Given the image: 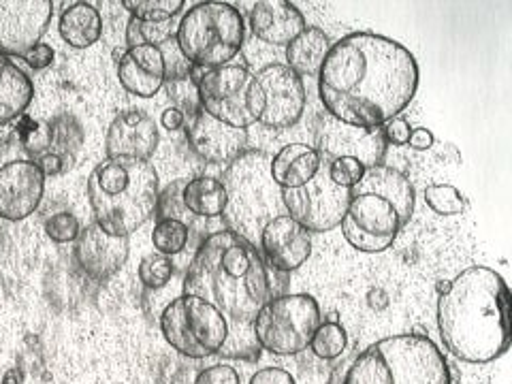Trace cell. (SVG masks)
<instances>
[{"label":"cell","instance_id":"7bdbcfd3","mask_svg":"<svg viewBox=\"0 0 512 384\" xmlns=\"http://www.w3.org/2000/svg\"><path fill=\"white\" fill-rule=\"evenodd\" d=\"M250 384H295V378L280 367H265L250 378Z\"/></svg>","mask_w":512,"mask_h":384},{"label":"cell","instance_id":"8992f818","mask_svg":"<svg viewBox=\"0 0 512 384\" xmlns=\"http://www.w3.org/2000/svg\"><path fill=\"white\" fill-rule=\"evenodd\" d=\"M344 384H451V370L429 338L404 333L357 352Z\"/></svg>","mask_w":512,"mask_h":384},{"label":"cell","instance_id":"f35d334b","mask_svg":"<svg viewBox=\"0 0 512 384\" xmlns=\"http://www.w3.org/2000/svg\"><path fill=\"white\" fill-rule=\"evenodd\" d=\"M22 141L30 154L41 158L50 152V124L30 122V126H26V131L22 133Z\"/></svg>","mask_w":512,"mask_h":384},{"label":"cell","instance_id":"44dd1931","mask_svg":"<svg viewBox=\"0 0 512 384\" xmlns=\"http://www.w3.org/2000/svg\"><path fill=\"white\" fill-rule=\"evenodd\" d=\"M118 79L122 88L139 96V99H152L167 82L165 58L160 47L141 45L126 50L118 60Z\"/></svg>","mask_w":512,"mask_h":384},{"label":"cell","instance_id":"74e56055","mask_svg":"<svg viewBox=\"0 0 512 384\" xmlns=\"http://www.w3.org/2000/svg\"><path fill=\"white\" fill-rule=\"evenodd\" d=\"M363 173H365V167L355 158H338V160H331V163H329L331 180L342 188H348V190L361 182Z\"/></svg>","mask_w":512,"mask_h":384},{"label":"cell","instance_id":"3957f363","mask_svg":"<svg viewBox=\"0 0 512 384\" xmlns=\"http://www.w3.org/2000/svg\"><path fill=\"white\" fill-rule=\"evenodd\" d=\"M444 346L466 363H491L510 348V291L495 269L470 267L438 299Z\"/></svg>","mask_w":512,"mask_h":384},{"label":"cell","instance_id":"7c38bea8","mask_svg":"<svg viewBox=\"0 0 512 384\" xmlns=\"http://www.w3.org/2000/svg\"><path fill=\"white\" fill-rule=\"evenodd\" d=\"M348 201L350 190L331 180L327 160H323L318 173L306 186L282 190L286 214L303 224L310 233H327L340 227Z\"/></svg>","mask_w":512,"mask_h":384},{"label":"cell","instance_id":"484cf974","mask_svg":"<svg viewBox=\"0 0 512 384\" xmlns=\"http://www.w3.org/2000/svg\"><path fill=\"white\" fill-rule=\"evenodd\" d=\"M60 37L75 50H86L103 35L101 13L90 3H73L62 11L58 22Z\"/></svg>","mask_w":512,"mask_h":384},{"label":"cell","instance_id":"5b68a950","mask_svg":"<svg viewBox=\"0 0 512 384\" xmlns=\"http://www.w3.org/2000/svg\"><path fill=\"white\" fill-rule=\"evenodd\" d=\"M86 190L96 224L109 235L128 237L156 212L158 173L150 160L105 158Z\"/></svg>","mask_w":512,"mask_h":384},{"label":"cell","instance_id":"603a6c76","mask_svg":"<svg viewBox=\"0 0 512 384\" xmlns=\"http://www.w3.org/2000/svg\"><path fill=\"white\" fill-rule=\"evenodd\" d=\"M320 165H323V158L314 146L291 143L271 158V178L280 190H295L306 186L318 173Z\"/></svg>","mask_w":512,"mask_h":384},{"label":"cell","instance_id":"b9f144b4","mask_svg":"<svg viewBox=\"0 0 512 384\" xmlns=\"http://www.w3.org/2000/svg\"><path fill=\"white\" fill-rule=\"evenodd\" d=\"M382 131L387 143H393V146H408L412 126L404 118H393L391 122L382 126Z\"/></svg>","mask_w":512,"mask_h":384},{"label":"cell","instance_id":"5bb4252c","mask_svg":"<svg viewBox=\"0 0 512 384\" xmlns=\"http://www.w3.org/2000/svg\"><path fill=\"white\" fill-rule=\"evenodd\" d=\"M254 77L263 92V114L259 122L274 131L293 128L303 118L308 103L303 79L286 64H267Z\"/></svg>","mask_w":512,"mask_h":384},{"label":"cell","instance_id":"6da1fadb","mask_svg":"<svg viewBox=\"0 0 512 384\" xmlns=\"http://www.w3.org/2000/svg\"><path fill=\"white\" fill-rule=\"evenodd\" d=\"M416 88V58L402 43L376 32H350L331 43L318 71V96L327 114L359 128H382L397 118Z\"/></svg>","mask_w":512,"mask_h":384},{"label":"cell","instance_id":"7402d4cb","mask_svg":"<svg viewBox=\"0 0 512 384\" xmlns=\"http://www.w3.org/2000/svg\"><path fill=\"white\" fill-rule=\"evenodd\" d=\"M250 28L259 41L286 47L306 30V18L293 3H286V0H263L250 11Z\"/></svg>","mask_w":512,"mask_h":384},{"label":"cell","instance_id":"d4e9b609","mask_svg":"<svg viewBox=\"0 0 512 384\" xmlns=\"http://www.w3.org/2000/svg\"><path fill=\"white\" fill-rule=\"evenodd\" d=\"M331 50V39L325 30L306 26L297 39L286 45V67L299 77H314Z\"/></svg>","mask_w":512,"mask_h":384},{"label":"cell","instance_id":"4fadbf2b","mask_svg":"<svg viewBox=\"0 0 512 384\" xmlns=\"http://www.w3.org/2000/svg\"><path fill=\"white\" fill-rule=\"evenodd\" d=\"M387 146L382 128H359L325 114L318 122L314 150L327 163L338 158H355L365 169H370L382 165Z\"/></svg>","mask_w":512,"mask_h":384},{"label":"cell","instance_id":"ffe728a7","mask_svg":"<svg viewBox=\"0 0 512 384\" xmlns=\"http://www.w3.org/2000/svg\"><path fill=\"white\" fill-rule=\"evenodd\" d=\"M158 148L156 122L141 109H126L109 124L105 137L107 158L150 160Z\"/></svg>","mask_w":512,"mask_h":384},{"label":"cell","instance_id":"ba28073f","mask_svg":"<svg viewBox=\"0 0 512 384\" xmlns=\"http://www.w3.org/2000/svg\"><path fill=\"white\" fill-rule=\"evenodd\" d=\"M244 15L229 3H199L182 18L175 41L197 69L227 67L244 47Z\"/></svg>","mask_w":512,"mask_h":384},{"label":"cell","instance_id":"4dcf8cb0","mask_svg":"<svg viewBox=\"0 0 512 384\" xmlns=\"http://www.w3.org/2000/svg\"><path fill=\"white\" fill-rule=\"evenodd\" d=\"M346 344H348V335H346L344 327L331 320V323L318 325L314 338L310 342V348L314 350V355L318 359L333 361V359H340L344 355Z\"/></svg>","mask_w":512,"mask_h":384},{"label":"cell","instance_id":"8d00e7d4","mask_svg":"<svg viewBox=\"0 0 512 384\" xmlns=\"http://www.w3.org/2000/svg\"><path fill=\"white\" fill-rule=\"evenodd\" d=\"M79 220L69 212H58L45 220V233L56 244H71L79 237Z\"/></svg>","mask_w":512,"mask_h":384},{"label":"cell","instance_id":"4316f807","mask_svg":"<svg viewBox=\"0 0 512 384\" xmlns=\"http://www.w3.org/2000/svg\"><path fill=\"white\" fill-rule=\"evenodd\" d=\"M182 201L192 216L218 218L227 210V188L222 180L212 178V175H199V178L186 180Z\"/></svg>","mask_w":512,"mask_h":384},{"label":"cell","instance_id":"e0dca14e","mask_svg":"<svg viewBox=\"0 0 512 384\" xmlns=\"http://www.w3.org/2000/svg\"><path fill=\"white\" fill-rule=\"evenodd\" d=\"M186 135L192 152L210 165H231L244 154L248 143V131L207 116L203 109L192 116Z\"/></svg>","mask_w":512,"mask_h":384},{"label":"cell","instance_id":"f1b7e54d","mask_svg":"<svg viewBox=\"0 0 512 384\" xmlns=\"http://www.w3.org/2000/svg\"><path fill=\"white\" fill-rule=\"evenodd\" d=\"M188 239H190V227L182 220H173V218L158 220L152 231L154 248L158 250V254H165V256L180 254L188 246Z\"/></svg>","mask_w":512,"mask_h":384},{"label":"cell","instance_id":"f6af8a7d","mask_svg":"<svg viewBox=\"0 0 512 384\" xmlns=\"http://www.w3.org/2000/svg\"><path fill=\"white\" fill-rule=\"evenodd\" d=\"M408 146L412 150H429L434 146V135H431L427 128H414L408 139Z\"/></svg>","mask_w":512,"mask_h":384},{"label":"cell","instance_id":"7a4b0ae2","mask_svg":"<svg viewBox=\"0 0 512 384\" xmlns=\"http://www.w3.org/2000/svg\"><path fill=\"white\" fill-rule=\"evenodd\" d=\"M184 293L212 303L227 320L229 338L220 355H259L252 320L271 297L267 265L259 248L229 229L205 237L186 271Z\"/></svg>","mask_w":512,"mask_h":384},{"label":"cell","instance_id":"d6986e66","mask_svg":"<svg viewBox=\"0 0 512 384\" xmlns=\"http://www.w3.org/2000/svg\"><path fill=\"white\" fill-rule=\"evenodd\" d=\"M128 237H116L92 222L75 239V261L86 276L107 280L124 267L128 259Z\"/></svg>","mask_w":512,"mask_h":384},{"label":"cell","instance_id":"60d3db41","mask_svg":"<svg viewBox=\"0 0 512 384\" xmlns=\"http://www.w3.org/2000/svg\"><path fill=\"white\" fill-rule=\"evenodd\" d=\"M54 50H52V45H47V43H37V45H32L30 50L22 56V60L28 64L30 69H35V71H43V69H47L50 67V64L54 62Z\"/></svg>","mask_w":512,"mask_h":384},{"label":"cell","instance_id":"7dc6e473","mask_svg":"<svg viewBox=\"0 0 512 384\" xmlns=\"http://www.w3.org/2000/svg\"><path fill=\"white\" fill-rule=\"evenodd\" d=\"M357 352H359V350H352L350 355H346V357L342 355V361L333 367V372H331L327 384H344V376H346V372H348V365H350L352 359H355Z\"/></svg>","mask_w":512,"mask_h":384},{"label":"cell","instance_id":"277c9868","mask_svg":"<svg viewBox=\"0 0 512 384\" xmlns=\"http://www.w3.org/2000/svg\"><path fill=\"white\" fill-rule=\"evenodd\" d=\"M414 203V186L402 171L387 165L365 169L361 182L350 188L340 222L346 242L367 254L389 250L410 222Z\"/></svg>","mask_w":512,"mask_h":384},{"label":"cell","instance_id":"bcb514c9","mask_svg":"<svg viewBox=\"0 0 512 384\" xmlns=\"http://www.w3.org/2000/svg\"><path fill=\"white\" fill-rule=\"evenodd\" d=\"M160 122H163L167 131H178V128H182L186 124V114L178 107H169L163 111V118H160Z\"/></svg>","mask_w":512,"mask_h":384},{"label":"cell","instance_id":"ee69618b","mask_svg":"<svg viewBox=\"0 0 512 384\" xmlns=\"http://www.w3.org/2000/svg\"><path fill=\"white\" fill-rule=\"evenodd\" d=\"M35 163L39 165V169H41V173L45 175V178H47V175H60V173L67 171V167H64V163H62V158L52 154V152L43 154L41 158L35 160Z\"/></svg>","mask_w":512,"mask_h":384},{"label":"cell","instance_id":"2e32d148","mask_svg":"<svg viewBox=\"0 0 512 384\" xmlns=\"http://www.w3.org/2000/svg\"><path fill=\"white\" fill-rule=\"evenodd\" d=\"M45 192V175L35 160H11L0 167V218L18 222L37 212Z\"/></svg>","mask_w":512,"mask_h":384},{"label":"cell","instance_id":"9c48e42d","mask_svg":"<svg viewBox=\"0 0 512 384\" xmlns=\"http://www.w3.org/2000/svg\"><path fill=\"white\" fill-rule=\"evenodd\" d=\"M320 325V308L312 295L269 297L252 320V333L259 348L271 355H297L306 350Z\"/></svg>","mask_w":512,"mask_h":384},{"label":"cell","instance_id":"ab89813d","mask_svg":"<svg viewBox=\"0 0 512 384\" xmlns=\"http://www.w3.org/2000/svg\"><path fill=\"white\" fill-rule=\"evenodd\" d=\"M195 384H239V374L229 365H212L197 376Z\"/></svg>","mask_w":512,"mask_h":384},{"label":"cell","instance_id":"cb8c5ba5","mask_svg":"<svg viewBox=\"0 0 512 384\" xmlns=\"http://www.w3.org/2000/svg\"><path fill=\"white\" fill-rule=\"evenodd\" d=\"M35 99L30 77L7 56L0 54V126L18 120Z\"/></svg>","mask_w":512,"mask_h":384},{"label":"cell","instance_id":"52a82bcc","mask_svg":"<svg viewBox=\"0 0 512 384\" xmlns=\"http://www.w3.org/2000/svg\"><path fill=\"white\" fill-rule=\"evenodd\" d=\"M227 188L229 231L259 246L261 231L267 222L286 214L282 190L271 178V158L265 152H246L235 158L222 180Z\"/></svg>","mask_w":512,"mask_h":384},{"label":"cell","instance_id":"f546056e","mask_svg":"<svg viewBox=\"0 0 512 384\" xmlns=\"http://www.w3.org/2000/svg\"><path fill=\"white\" fill-rule=\"evenodd\" d=\"M122 7L141 22H171L184 9V0H124Z\"/></svg>","mask_w":512,"mask_h":384},{"label":"cell","instance_id":"836d02e7","mask_svg":"<svg viewBox=\"0 0 512 384\" xmlns=\"http://www.w3.org/2000/svg\"><path fill=\"white\" fill-rule=\"evenodd\" d=\"M173 278V263L165 254H148L139 263V280L148 288H163Z\"/></svg>","mask_w":512,"mask_h":384},{"label":"cell","instance_id":"e575fe53","mask_svg":"<svg viewBox=\"0 0 512 384\" xmlns=\"http://www.w3.org/2000/svg\"><path fill=\"white\" fill-rule=\"evenodd\" d=\"M186 180H178L173 182L171 186L165 188L163 195H158V203H156V216L158 220H165V218H173V220H182L184 224H188V216H192L186 205L182 201V190H184Z\"/></svg>","mask_w":512,"mask_h":384},{"label":"cell","instance_id":"d590c367","mask_svg":"<svg viewBox=\"0 0 512 384\" xmlns=\"http://www.w3.org/2000/svg\"><path fill=\"white\" fill-rule=\"evenodd\" d=\"M169 99L175 103L173 107H178L180 111H190L192 116L201 109L199 105V90H197V79L188 77V79H175V82L167 84Z\"/></svg>","mask_w":512,"mask_h":384},{"label":"cell","instance_id":"9a60e30c","mask_svg":"<svg viewBox=\"0 0 512 384\" xmlns=\"http://www.w3.org/2000/svg\"><path fill=\"white\" fill-rule=\"evenodd\" d=\"M54 18L52 0H0V54L22 58Z\"/></svg>","mask_w":512,"mask_h":384},{"label":"cell","instance_id":"1f68e13d","mask_svg":"<svg viewBox=\"0 0 512 384\" xmlns=\"http://www.w3.org/2000/svg\"><path fill=\"white\" fill-rule=\"evenodd\" d=\"M171 35V22H141L131 18L126 24V45L131 47L141 45H154L160 47L165 41H169Z\"/></svg>","mask_w":512,"mask_h":384},{"label":"cell","instance_id":"c3c4849f","mask_svg":"<svg viewBox=\"0 0 512 384\" xmlns=\"http://www.w3.org/2000/svg\"><path fill=\"white\" fill-rule=\"evenodd\" d=\"M24 382V374L22 370H18V367H11V370L5 372L3 380H0V384H22Z\"/></svg>","mask_w":512,"mask_h":384},{"label":"cell","instance_id":"ac0fdd59","mask_svg":"<svg viewBox=\"0 0 512 384\" xmlns=\"http://www.w3.org/2000/svg\"><path fill=\"white\" fill-rule=\"evenodd\" d=\"M259 248L265 254L267 265L288 274L310 259L312 237L303 224L288 214H282L267 222L259 237Z\"/></svg>","mask_w":512,"mask_h":384},{"label":"cell","instance_id":"30bf717a","mask_svg":"<svg viewBox=\"0 0 512 384\" xmlns=\"http://www.w3.org/2000/svg\"><path fill=\"white\" fill-rule=\"evenodd\" d=\"M160 329L167 344L188 359L218 355L229 338L227 320L212 303L186 293L160 314Z\"/></svg>","mask_w":512,"mask_h":384},{"label":"cell","instance_id":"d6a6232c","mask_svg":"<svg viewBox=\"0 0 512 384\" xmlns=\"http://www.w3.org/2000/svg\"><path fill=\"white\" fill-rule=\"evenodd\" d=\"M425 203L440 216H457L466 210L461 192L451 184H431L425 188Z\"/></svg>","mask_w":512,"mask_h":384},{"label":"cell","instance_id":"8fae6325","mask_svg":"<svg viewBox=\"0 0 512 384\" xmlns=\"http://www.w3.org/2000/svg\"><path fill=\"white\" fill-rule=\"evenodd\" d=\"M199 105L212 116L233 128H246L261 120L263 92L256 77L237 64L207 69L199 82Z\"/></svg>","mask_w":512,"mask_h":384},{"label":"cell","instance_id":"83f0119b","mask_svg":"<svg viewBox=\"0 0 512 384\" xmlns=\"http://www.w3.org/2000/svg\"><path fill=\"white\" fill-rule=\"evenodd\" d=\"M84 128L75 116L62 114L50 122V152L60 156L67 171L73 167L79 148L84 146Z\"/></svg>","mask_w":512,"mask_h":384}]
</instances>
